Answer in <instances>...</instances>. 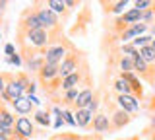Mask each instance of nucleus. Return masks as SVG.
Returning <instances> with one entry per match:
<instances>
[{
    "mask_svg": "<svg viewBox=\"0 0 155 140\" xmlns=\"http://www.w3.org/2000/svg\"><path fill=\"white\" fill-rule=\"evenodd\" d=\"M62 39V37H60ZM56 39V43H51L45 51H43V56H45V64H52V66H60V62L66 59V55L70 53L74 47L68 41H60Z\"/></svg>",
    "mask_w": 155,
    "mask_h": 140,
    "instance_id": "1",
    "label": "nucleus"
},
{
    "mask_svg": "<svg viewBox=\"0 0 155 140\" xmlns=\"http://www.w3.org/2000/svg\"><path fill=\"white\" fill-rule=\"evenodd\" d=\"M80 64H81V53L72 49L66 55V59L60 62V66H58V76H60V78H66V76L74 74V72H80Z\"/></svg>",
    "mask_w": 155,
    "mask_h": 140,
    "instance_id": "2",
    "label": "nucleus"
},
{
    "mask_svg": "<svg viewBox=\"0 0 155 140\" xmlns=\"http://www.w3.org/2000/svg\"><path fill=\"white\" fill-rule=\"evenodd\" d=\"M35 29H43L41 22H39V14L35 8H25L21 14V20H19V35L21 33H29Z\"/></svg>",
    "mask_w": 155,
    "mask_h": 140,
    "instance_id": "3",
    "label": "nucleus"
},
{
    "mask_svg": "<svg viewBox=\"0 0 155 140\" xmlns=\"http://www.w3.org/2000/svg\"><path fill=\"white\" fill-rule=\"evenodd\" d=\"M37 14H39V22H41L43 29H47L48 33H58V31H60L58 16L52 10H48L45 4H43V8H39V10H37Z\"/></svg>",
    "mask_w": 155,
    "mask_h": 140,
    "instance_id": "4",
    "label": "nucleus"
},
{
    "mask_svg": "<svg viewBox=\"0 0 155 140\" xmlns=\"http://www.w3.org/2000/svg\"><path fill=\"white\" fill-rule=\"evenodd\" d=\"M14 132H16V140H29L35 134V125H33V119L29 117H18L16 119V127H14Z\"/></svg>",
    "mask_w": 155,
    "mask_h": 140,
    "instance_id": "5",
    "label": "nucleus"
},
{
    "mask_svg": "<svg viewBox=\"0 0 155 140\" xmlns=\"http://www.w3.org/2000/svg\"><path fill=\"white\" fill-rule=\"evenodd\" d=\"M19 97H25L23 95V90H21V86L18 84V80H16V76L14 74H6V94H4V101H16Z\"/></svg>",
    "mask_w": 155,
    "mask_h": 140,
    "instance_id": "6",
    "label": "nucleus"
},
{
    "mask_svg": "<svg viewBox=\"0 0 155 140\" xmlns=\"http://www.w3.org/2000/svg\"><path fill=\"white\" fill-rule=\"evenodd\" d=\"M147 27L149 26H145V23H134V26H128L126 29L120 33V39H122V45L124 43H132L136 37H142V35H145V31H147Z\"/></svg>",
    "mask_w": 155,
    "mask_h": 140,
    "instance_id": "7",
    "label": "nucleus"
},
{
    "mask_svg": "<svg viewBox=\"0 0 155 140\" xmlns=\"http://www.w3.org/2000/svg\"><path fill=\"white\" fill-rule=\"evenodd\" d=\"M37 76H39V80H41V84L45 86V90L51 88V86L60 78V76H58V66H52V64H45L41 70H39Z\"/></svg>",
    "mask_w": 155,
    "mask_h": 140,
    "instance_id": "8",
    "label": "nucleus"
},
{
    "mask_svg": "<svg viewBox=\"0 0 155 140\" xmlns=\"http://www.w3.org/2000/svg\"><path fill=\"white\" fill-rule=\"evenodd\" d=\"M116 103H118V109H122L130 115L140 111V99H136L134 95H116Z\"/></svg>",
    "mask_w": 155,
    "mask_h": 140,
    "instance_id": "9",
    "label": "nucleus"
},
{
    "mask_svg": "<svg viewBox=\"0 0 155 140\" xmlns=\"http://www.w3.org/2000/svg\"><path fill=\"white\" fill-rule=\"evenodd\" d=\"M91 128L95 130L97 134H105L113 130V125H110V117L107 113H97L93 117V123H91Z\"/></svg>",
    "mask_w": 155,
    "mask_h": 140,
    "instance_id": "10",
    "label": "nucleus"
},
{
    "mask_svg": "<svg viewBox=\"0 0 155 140\" xmlns=\"http://www.w3.org/2000/svg\"><path fill=\"white\" fill-rule=\"evenodd\" d=\"M130 121H132V115L126 113V111H122V109H114V113L110 115V125H113V130L124 128Z\"/></svg>",
    "mask_w": 155,
    "mask_h": 140,
    "instance_id": "11",
    "label": "nucleus"
},
{
    "mask_svg": "<svg viewBox=\"0 0 155 140\" xmlns=\"http://www.w3.org/2000/svg\"><path fill=\"white\" fill-rule=\"evenodd\" d=\"M10 105H12V109L16 111L19 117H27V115H31L33 113V107H35V105L29 101V97H19L16 101H12Z\"/></svg>",
    "mask_w": 155,
    "mask_h": 140,
    "instance_id": "12",
    "label": "nucleus"
},
{
    "mask_svg": "<svg viewBox=\"0 0 155 140\" xmlns=\"http://www.w3.org/2000/svg\"><path fill=\"white\" fill-rule=\"evenodd\" d=\"M84 72H85V70H80V72H74V74H70V76H66V78H62V82H60V91L76 90L78 86L81 84V80H84Z\"/></svg>",
    "mask_w": 155,
    "mask_h": 140,
    "instance_id": "13",
    "label": "nucleus"
},
{
    "mask_svg": "<svg viewBox=\"0 0 155 140\" xmlns=\"http://www.w3.org/2000/svg\"><path fill=\"white\" fill-rule=\"evenodd\" d=\"M74 117H76V127L80 128H89L91 123H93V113H89L87 109H76L74 111Z\"/></svg>",
    "mask_w": 155,
    "mask_h": 140,
    "instance_id": "14",
    "label": "nucleus"
},
{
    "mask_svg": "<svg viewBox=\"0 0 155 140\" xmlns=\"http://www.w3.org/2000/svg\"><path fill=\"white\" fill-rule=\"evenodd\" d=\"M93 95H95V91L93 88H84V90H80V95H78V99H76V103H74V111L76 109H85L87 105H89V101L93 99Z\"/></svg>",
    "mask_w": 155,
    "mask_h": 140,
    "instance_id": "15",
    "label": "nucleus"
},
{
    "mask_svg": "<svg viewBox=\"0 0 155 140\" xmlns=\"http://www.w3.org/2000/svg\"><path fill=\"white\" fill-rule=\"evenodd\" d=\"M25 62H27V68L29 72H37L45 66V56H43V53H33V55L25 56Z\"/></svg>",
    "mask_w": 155,
    "mask_h": 140,
    "instance_id": "16",
    "label": "nucleus"
},
{
    "mask_svg": "<svg viewBox=\"0 0 155 140\" xmlns=\"http://www.w3.org/2000/svg\"><path fill=\"white\" fill-rule=\"evenodd\" d=\"M142 16H143V12L136 10V8H130V10H126L122 16L118 18V20L122 22L124 26H134V23H140V22H142Z\"/></svg>",
    "mask_w": 155,
    "mask_h": 140,
    "instance_id": "17",
    "label": "nucleus"
},
{
    "mask_svg": "<svg viewBox=\"0 0 155 140\" xmlns=\"http://www.w3.org/2000/svg\"><path fill=\"white\" fill-rule=\"evenodd\" d=\"M132 60H134V72H136V74H140V76H143V78L151 80V66H149V64H145V62L142 60L140 53L134 56Z\"/></svg>",
    "mask_w": 155,
    "mask_h": 140,
    "instance_id": "18",
    "label": "nucleus"
},
{
    "mask_svg": "<svg viewBox=\"0 0 155 140\" xmlns=\"http://www.w3.org/2000/svg\"><path fill=\"white\" fill-rule=\"evenodd\" d=\"M105 12L109 14H124V8L128 6V0H118V2H103Z\"/></svg>",
    "mask_w": 155,
    "mask_h": 140,
    "instance_id": "19",
    "label": "nucleus"
},
{
    "mask_svg": "<svg viewBox=\"0 0 155 140\" xmlns=\"http://www.w3.org/2000/svg\"><path fill=\"white\" fill-rule=\"evenodd\" d=\"M33 123H37V125H41V127H51V111H43V109H39L33 113Z\"/></svg>",
    "mask_w": 155,
    "mask_h": 140,
    "instance_id": "20",
    "label": "nucleus"
},
{
    "mask_svg": "<svg viewBox=\"0 0 155 140\" xmlns=\"http://www.w3.org/2000/svg\"><path fill=\"white\" fill-rule=\"evenodd\" d=\"M0 123L6 125V127H16V117H14L12 111H8L4 105H0Z\"/></svg>",
    "mask_w": 155,
    "mask_h": 140,
    "instance_id": "21",
    "label": "nucleus"
},
{
    "mask_svg": "<svg viewBox=\"0 0 155 140\" xmlns=\"http://www.w3.org/2000/svg\"><path fill=\"white\" fill-rule=\"evenodd\" d=\"M140 56H142V60L145 62V64H155V47L151 45H147V47H143V49H140Z\"/></svg>",
    "mask_w": 155,
    "mask_h": 140,
    "instance_id": "22",
    "label": "nucleus"
},
{
    "mask_svg": "<svg viewBox=\"0 0 155 140\" xmlns=\"http://www.w3.org/2000/svg\"><path fill=\"white\" fill-rule=\"evenodd\" d=\"M114 90L118 91V95H132V88H130V84L126 80H122L120 76L114 80Z\"/></svg>",
    "mask_w": 155,
    "mask_h": 140,
    "instance_id": "23",
    "label": "nucleus"
},
{
    "mask_svg": "<svg viewBox=\"0 0 155 140\" xmlns=\"http://www.w3.org/2000/svg\"><path fill=\"white\" fill-rule=\"evenodd\" d=\"M45 6L48 8V10H52L58 16V14H64L66 12V4H64V0H47L45 2Z\"/></svg>",
    "mask_w": 155,
    "mask_h": 140,
    "instance_id": "24",
    "label": "nucleus"
},
{
    "mask_svg": "<svg viewBox=\"0 0 155 140\" xmlns=\"http://www.w3.org/2000/svg\"><path fill=\"white\" fill-rule=\"evenodd\" d=\"M78 95H80V90H68V91H62V101H64L66 105H74Z\"/></svg>",
    "mask_w": 155,
    "mask_h": 140,
    "instance_id": "25",
    "label": "nucleus"
},
{
    "mask_svg": "<svg viewBox=\"0 0 155 140\" xmlns=\"http://www.w3.org/2000/svg\"><path fill=\"white\" fill-rule=\"evenodd\" d=\"M151 41H153V37H151V35H142V37H136V39L132 41V45L140 51V49H143V47L151 45Z\"/></svg>",
    "mask_w": 155,
    "mask_h": 140,
    "instance_id": "26",
    "label": "nucleus"
},
{
    "mask_svg": "<svg viewBox=\"0 0 155 140\" xmlns=\"http://www.w3.org/2000/svg\"><path fill=\"white\" fill-rule=\"evenodd\" d=\"M118 66H120V72H134V60L130 56H120Z\"/></svg>",
    "mask_w": 155,
    "mask_h": 140,
    "instance_id": "27",
    "label": "nucleus"
},
{
    "mask_svg": "<svg viewBox=\"0 0 155 140\" xmlns=\"http://www.w3.org/2000/svg\"><path fill=\"white\" fill-rule=\"evenodd\" d=\"M120 53H122V56H130V59H134L136 55H138V49H136V47L132 45V43H124L122 47H120Z\"/></svg>",
    "mask_w": 155,
    "mask_h": 140,
    "instance_id": "28",
    "label": "nucleus"
},
{
    "mask_svg": "<svg viewBox=\"0 0 155 140\" xmlns=\"http://www.w3.org/2000/svg\"><path fill=\"white\" fill-rule=\"evenodd\" d=\"M62 119H64V123L68 125V127H76V117H74V111H70V109H64L62 111Z\"/></svg>",
    "mask_w": 155,
    "mask_h": 140,
    "instance_id": "29",
    "label": "nucleus"
},
{
    "mask_svg": "<svg viewBox=\"0 0 155 140\" xmlns=\"http://www.w3.org/2000/svg\"><path fill=\"white\" fill-rule=\"evenodd\" d=\"M155 4L151 2V0H136L134 2V8L136 10H140V12H145V10H149V8H153Z\"/></svg>",
    "mask_w": 155,
    "mask_h": 140,
    "instance_id": "30",
    "label": "nucleus"
},
{
    "mask_svg": "<svg viewBox=\"0 0 155 140\" xmlns=\"http://www.w3.org/2000/svg\"><path fill=\"white\" fill-rule=\"evenodd\" d=\"M85 109L89 111V113H93V115H97V113H99V94H97V91H95L93 99L89 101V105H87Z\"/></svg>",
    "mask_w": 155,
    "mask_h": 140,
    "instance_id": "31",
    "label": "nucleus"
},
{
    "mask_svg": "<svg viewBox=\"0 0 155 140\" xmlns=\"http://www.w3.org/2000/svg\"><path fill=\"white\" fill-rule=\"evenodd\" d=\"M153 20H155V6L143 12V16H142V23H145V26H147V23H151Z\"/></svg>",
    "mask_w": 155,
    "mask_h": 140,
    "instance_id": "32",
    "label": "nucleus"
},
{
    "mask_svg": "<svg viewBox=\"0 0 155 140\" xmlns=\"http://www.w3.org/2000/svg\"><path fill=\"white\" fill-rule=\"evenodd\" d=\"M52 140H84V136H80V134H72V132H66V134H58V136H54Z\"/></svg>",
    "mask_w": 155,
    "mask_h": 140,
    "instance_id": "33",
    "label": "nucleus"
},
{
    "mask_svg": "<svg viewBox=\"0 0 155 140\" xmlns=\"http://www.w3.org/2000/svg\"><path fill=\"white\" fill-rule=\"evenodd\" d=\"M0 134H2V136H10V138L16 136L14 128H12V127H6V125H2V123H0Z\"/></svg>",
    "mask_w": 155,
    "mask_h": 140,
    "instance_id": "34",
    "label": "nucleus"
},
{
    "mask_svg": "<svg viewBox=\"0 0 155 140\" xmlns=\"http://www.w3.org/2000/svg\"><path fill=\"white\" fill-rule=\"evenodd\" d=\"M6 94V74H0V97Z\"/></svg>",
    "mask_w": 155,
    "mask_h": 140,
    "instance_id": "35",
    "label": "nucleus"
},
{
    "mask_svg": "<svg viewBox=\"0 0 155 140\" xmlns=\"http://www.w3.org/2000/svg\"><path fill=\"white\" fill-rule=\"evenodd\" d=\"M8 62H12V64H16V66H21V56H19V53L8 56Z\"/></svg>",
    "mask_w": 155,
    "mask_h": 140,
    "instance_id": "36",
    "label": "nucleus"
},
{
    "mask_svg": "<svg viewBox=\"0 0 155 140\" xmlns=\"http://www.w3.org/2000/svg\"><path fill=\"white\" fill-rule=\"evenodd\" d=\"M4 53H6L8 56H12V55H16V47L12 45V43H8L6 47H4Z\"/></svg>",
    "mask_w": 155,
    "mask_h": 140,
    "instance_id": "37",
    "label": "nucleus"
},
{
    "mask_svg": "<svg viewBox=\"0 0 155 140\" xmlns=\"http://www.w3.org/2000/svg\"><path fill=\"white\" fill-rule=\"evenodd\" d=\"M62 111H64V109H60V107L56 105V107H52V109H51V113H52V115H54V117L58 119V117H62Z\"/></svg>",
    "mask_w": 155,
    "mask_h": 140,
    "instance_id": "38",
    "label": "nucleus"
},
{
    "mask_svg": "<svg viewBox=\"0 0 155 140\" xmlns=\"http://www.w3.org/2000/svg\"><path fill=\"white\" fill-rule=\"evenodd\" d=\"M147 130H155V113L149 117V127H147Z\"/></svg>",
    "mask_w": 155,
    "mask_h": 140,
    "instance_id": "39",
    "label": "nucleus"
},
{
    "mask_svg": "<svg viewBox=\"0 0 155 140\" xmlns=\"http://www.w3.org/2000/svg\"><path fill=\"white\" fill-rule=\"evenodd\" d=\"M64 4H66V8H76L78 6L76 0H64Z\"/></svg>",
    "mask_w": 155,
    "mask_h": 140,
    "instance_id": "40",
    "label": "nucleus"
},
{
    "mask_svg": "<svg viewBox=\"0 0 155 140\" xmlns=\"http://www.w3.org/2000/svg\"><path fill=\"white\" fill-rule=\"evenodd\" d=\"M62 125H66V123H64V119H62V117H58V119L54 121V128H60Z\"/></svg>",
    "mask_w": 155,
    "mask_h": 140,
    "instance_id": "41",
    "label": "nucleus"
},
{
    "mask_svg": "<svg viewBox=\"0 0 155 140\" xmlns=\"http://www.w3.org/2000/svg\"><path fill=\"white\" fill-rule=\"evenodd\" d=\"M84 140H101V134H95V136H84Z\"/></svg>",
    "mask_w": 155,
    "mask_h": 140,
    "instance_id": "42",
    "label": "nucleus"
},
{
    "mask_svg": "<svg viewBox=\"0 0 155 140\" xmlns=\"http://www.w3.org/2000/svg\"><path fill=\"white\" fill-rule=\"evenodd\" d=\"M0 140H16V138H10V136H2V134H0Z\"/></svg>",
    "mask_w": 155,
    "mask_h": 140,
    "instance_id": "43",
    "label": "nucleus"
},
{
    "mask_svg": "<svg viewBox=\"0 0 155 140\" xmlns=\"http://www.w3.org/2000/svg\"><path fill=\"white\" fill-rule=\"evenodd\" d=\"M128 140H142L140 136H132V138H128Z\"/></svg>",
    "mask_w": 155,
    "mask_h": 140,
    "instance_id": "44",
    "label": "nucleus"
},
{
    "mask_svg": "<svg viewBox=\"0 0 155 140\" xmlns=\"http://www.w3.org/2000/svg\"><path fill=\"white\" fill-rule=\"evenodd\" d=\"M151 47H155V37H153V41H151Z\"/></svg>",
    "mask_w": 155,
    "mask_h": 140,
    "instance_id": "45",
    "label": "nucleus"
},
{
    "mask_svg": "<svg viewBox=\"0 0 155 140\" xmlns=\"http://www.w3.org/2000/svg\"><path fill=\"white\" fill-rule=\"evenodd\" d=\"M151 140H155V132H153V136H151Z\"/></svg>",
    "mask_w": 155,
    "mask_h": 140,
    "instance_id": "46",
    "label": "nucleus"
},
{
    "mask_svg": "<svg viewBox=\"0 0 155 140\" xmlns=\"http://www.w3.org/2000/svg\"><path fill=\"white\" fill-rule=\"evenodd\" d=\"M118 140H128V138H118Z\"/></svg>",
    "mask_w": 155,
    "mask_h": 140,
    "instance_id": "47",
    "label": "nucleus"
},
{
    "mask_svg": "<svg viewBox=\"0 0 155 140\" xmlns=\"http://www.w3.org/2000/svg\"><path fill=\"white\" fill-rule=\"evenodd\" d=\"M0 39H2V35H0Z\"/></svg>",
    "mask_w": 155,
    "mask_h": 140,
    "instance_id": "48",
    "label": "nucleus"
},
{
    "mask_svg": "<svg viewBox=\"0 0 155 140\" xmlns=\"http://www.w3.org/2000/svg\"><path fill=\"white\" fill-rule=\"evenodd\" d=\"M0 105H2V103H0Z\"/></svg>",
    "mask_w": 155,
    "mask_h": 140,
    "instance_id": "49",
    "label": "nucleus"
}]
</instances>
